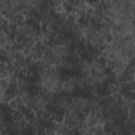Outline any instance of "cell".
<instances>
[{
    "label": "cell",
    "mask_w": 135,
    "mask_h": 135,
    "mask_svg": "<svg viewBox=\"0 0 135 135\" xmlns=\"http://www.w3.org/2000/svg\"><path fill=\"white\" fill-rule=\"evenodd\" d=\"M114 128H115L114 123H113V122H110V121H108V122L104 124V128H103V130H104V132H105L107 134H109V133H112V132H113Z\"/></svg>",
    "instance_id": "obj_1"
}]
</instances>
